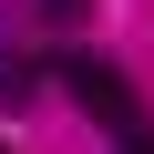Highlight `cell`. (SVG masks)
<instances>
[{
    "instance_id": "cell-1",
    "label": "cell",
    "mask_w": 154,
    "mask_h": 154,
    "mask_svg": "<svg viewBox=\"0 0 154 154\" xmlns=\"http://www.w3.org/2000/svg\"><path fill=\"white\" fill-rule=\"evenodd\" d=\"M62 72V93L82 103L93 123H113V134H144V113H134V82H123V62H103V51H72V62H51Z\"/></svg>"
},
{
    "instance_id": "cell-3",
    "label": "cell",
    "mask_w": 154,
    "mask_h": 154,
    "mask_svg": "<svg viewBox=\"0 0 154 154\" xmlns=\"http://www.w3.org/2000/svg\"><path fill=\"white\" fill-rule=\"evenodd\" d=\"M123 154H154V134H123Z\"/></svg>"
},
{
    "instance_id": "cell-2",
    "label": "cell",
    "mask_w": 154,
    "mask_h": 154,
    "mask_svg": "<svg viewBox=\"0 0 154 154\" xmlns=\"http://www.w3.org/2000/svg\"><path fill=\"white\" fill-rule=\"evenodd\" d=\"M31 93H41V72H31V62H21V51H0V103H11V113H21V103H31Z\"/></svg>"
}]
</instances>
